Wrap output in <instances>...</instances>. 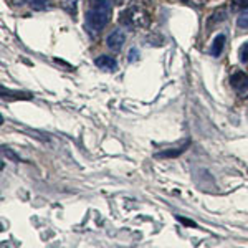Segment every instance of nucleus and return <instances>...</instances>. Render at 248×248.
Listing matches in <instances>:
<instances>
[{
    "mask_svg": "<svg viewBox=\"0 0 248 248\" xmlns=\"http://www.w3.org/2000/svg\"><path fill=\"white\" fill-rule=\"evenodd\" d=\"M111 14H113V7L108 0H90L85 17V29L88 33L93 37L101 33V30L109 23Z\"/></svg>",
    "mask_w": 248,
    "mask_h": 248,
    "instance_id": "1",
    "label": "nucleus"
},
{
    "mask_svg": "<svg viewBox=\"0 0 248 248\" xmlns=\"http://www.w3.org/2000/svg\"><path fill=\"white\" fill-rule=\"evenodd\" d=\"M119 23L126 27L127 30H139L147 29L151 23V17L146 10L141 7H127L126 10L121 12L119 15Z\"/></svg>",
    "mask_w": 248,
    "mask_h": 248,
    "instance_id": "2",
    "label": "nucleus"
},
{
    "mask_svg": "<svg viewBox=\"0 0 248 248\" xmlns=\"http://www.w3.org/2000/svg\"><path fill=\"white\" fill-rule=\"evenodd\" d=\"M124 43H126V33H124L123 30L111 31V33L108 35V38H106L108 48H109V50H113V51H119L123 48Z\"/></svg>",
    "mask_w": 248,
    "mask_h": 248,
    "instance_id": "3",
    "label": "nucleus"
},
{
    "mask_svg": "<svg viewBox=\"0 0 248 248\" xmlns=\"http://www.w3.org/2000/svg\"><path fill=\"white\" fill-rule=\"evenodd\" d=\"M230 83L235 88V91H238V93L248 91V75L243 73V71H235L230 78Z\"/></svg>",
    "mask_w": 248,
    "mask_h": 248,
    "instance_id": "4",
    "label": "nucleus"
},
{
    "mask_svg": "<svg viewBox=\"0 0 248 248\" xmlns=\"http://www.w3.org/2000/svg\"><path fill=\"white\" fill-rule=\"evenodd\" d=\"M94 65L99 68V70L105 71H116L118 70V62L113 57H108V55H101L94 60Z\"/></svg>",
    "mask_w": 248,
    "mask_h": 248,
    "instance_id": "5",
    "label": "nucleus"
},
{
    "mask_svg": "<svg viewBox=\"0 0 248 248\" xmlns=\"http://www.w3.org/2000/svg\"><path fill=\"white\" fill-rule=\"evenodd\" d=\"M225 42H227V37L223 33H220V35L215 37L214 43H212V46H210V55H212V57H220V55H222L223 46H225Z\"/></svg>",
    "mask_w": 248,
    "mask_h": 248,
    "instance_id": "6",
    "label": "nucleus"
},
{
    "mask_svg": "<svg viewBox=\"0 0 248 248\" xmlns=\"http://www.w3.org/2000/svg\"><path fill=\"white\" fill-rule=\"evenodd\" d=\"M81 0H60V7H62L63 10L68 12L70 15H77L78 14V5Z\"/></svg>",
    "mask_w": 248,
    "mask_h": 248,
    "instance_id": "7",
    "label": "nucleus"
},
{
    "mask_svg": "<svg viewBox=\"0 0 248 248\" xmlns=\"http://www.w3.org/2000/svg\"><path fill=\"white\" fill-rule=\"evenodd\" d=\"M225 17H227V12H225V9H218V10H215L214 14H212V17H210V20H209V25H214V23H220V22H223L225 20Z\"/></svg>",
    "mask_w": 248,
    "mask_h": 248,
    "instance_id": "8",
    "label": "nucleus"
},
{
    "mask_svg": "<svg viewBox=\"0 0 248 248\" xmlns=\"http://www.w3.org/2000/svg\"><path fill=\"white\" fill-rule=\"evenodd\" d=\"M48 3H51V0H30L31 9H35V10H46V9H50V5H48Z\"/></svg>",
    "mask_w": 248,
    "mask_h": 248,
    "instance_id": "9",
    "label": "nucleus"
},
{
    "mask_svg": "<svg viewBox=\"0 0 248 248\" xmlns=\"http://www.w3.org/2000/svg\"><path fill=\"white\" fill-rule=\"evenodd\" d=\"M248 9V0H230V10L237 12V10H245Z\"/></svg>",
    "mask_w": 248,
    "mask_h": 248,
    "instance_id": "10",
    "label": "nucleus"
},
{
    "mask_svg": "<svg viewBox=\"0 0 248 248\" xmlns=\"http://www.w3.org/2000/svg\"><path fill=\"white\" fill-rule=\"evenodd\" d=\"M237 25L240 29H248V9H245L242 12V15L237 20Z\"/></svg>",
    "mask_w": 248,
    "mask_h": 248,
    "instance_id": "11",
    "label": "nucleus"
},
{
    "mask_svg": "<svg viewBox=\"0 0 248 248\" xmlns=\"http://www.w3.org/2000/svg\"><path fill=\"white\" fill-rule=\"evenodd\" d=\"M187 146H189V142H187L184 147H179V149H175V151H166V153H161V154H159V157H174V155H179V154H182L184 151H186Z\"/></svg>",
    "mask_w": 248,
    "mask_h": 248,
    "instance_id": "12",
    "label": "nucleus"
},
{
    "mask_svg": "<svg viewBox=\"0 0 248 248\" xmlns=\"http://www.w3.org/2000/svg\"><path fill=\"white\" fill-rule=\"evenodd\" d=\"M238 57H240V62H242V63H247L248 62V42L245 43V45L240 46Z\"/></svg>",
    "mask_w": 248,
    "mask_h": 248,
    "instance_id": "13",
    "label": "nucleus"
},
{
    "mask_svg": "<svg viewBox=\"0 0 248 248\" xmlns=\"http://www.w3.org/2000/svg\"><path fill=\"white\" fill-rule=\"evenodd\" d=\"M186 3H189V5H194V7H202L207 3V0H184Z\"/></svg>",
    "mask_w": 248,
    "mask_h": 248,
    "instance_id": "14",
    "label": "nucleus"
},
{
    "mask_svg": "<svg viewBox=\"0 0 248 248\" xmlns=\"http://www.w3.org/2000/svg\"><path fill=\"white\" fill-rule=\"evenodd\" d=\"M138 58H139L138 48H131V50H129V62H136Z\"/></svg>",
    "mask_w": 248,
    "mask_h": 248,
    "instance_id": "15",
    "label": "nucleus"
},
{
    "mask_svg": "<svg viewBox=\"0 0 248 248\" xmlns=\"http://www.w3.org/2000/svg\"><path fill=\"white\" fill-rule=\"evenodd\" d=\"M177 220H181L182 223H186V225H190V227H195V223L192 222V220H186V218H182V217H177Z\"/></svg>",
    "mask_w": 248,
    "mask_h": 248,
    "instance_id": "16",
    "label": "nucleus"
},
{
    "mask_svg": "<svg viewBox=\"0 0 248 248\" xmlns=\"http://www.w3.org/2000/svg\"><path fill=\"white\" fill-rule=\"evenodd\" d=\"M12 3H14V5H23V3H25V0H10Z\"/></svg>",
    "mask_w": 248,
    "mask_h": 248,
    "instance_id": "17",
    "label": "nucleus"
}]
</instances>
